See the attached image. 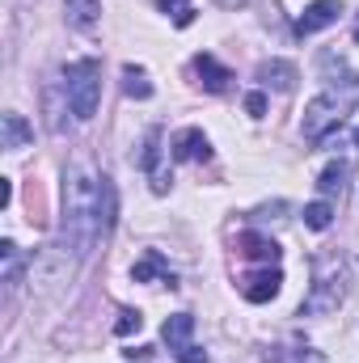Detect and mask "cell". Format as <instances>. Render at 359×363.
I'll return each mask as SVG.
<instances>
[{"mask_svg":"<svg viewBox=\"0 0 359 363\" xmlns=\"http://www.w3.org/2000/svg\"><path fill=\"white\" fill-rule=\"evenodd\" d=\"M194 72H199V85L207 93H224L233 81V72L224 64H216V55H194Z\"/></svg>","mask_w":359,"mask_h":363,"instance_id":"9c48e42d","label":"cell"},{"mask_svg":"<svg viewBox=\"0 0 359 363\" xmlns=\"http://www.w3.org/2000/svg\"><path fill=\"white\" fill-rule=\"evenodd\" d=\"M258 81H263V85H275L279 93H292V85H296V68L283 64V60H267V64L258 68Z\"/></svg>","mask_w":359,"mask_h":363,"instance_id":"7c38bea8","label":"cell"},{"mask_svg":"<svg viewBox=\"0 0 359 363\" xmlns=\"http://www.w3.org/2000/svg\"><path fill=\"white\" fill-rule=\"evenodd\" d=\"M157 161H161V131H148V140H144V157H140V165L153 174V190H165V178H161V169H157Z\"/></svg>","mask_w":359,"mask_h":363,"instance_id":"2e32d148","label":"cell"},{"mask_svg":"<svg viewBox=\"0 0 359 363\" xmlns=\"http://www.w3.org/2000/svg\"><path fill=\"white\" fill-rule=\"evenodd\" d=\"M123 89H127V97H153V85H148V77H144V68H123Z\"/></svg>","mask_w":359,"mask_h":363,"instance_id":"ac0fdd59","label":"cell"},{"mask_svg":"<svg viewBox=\"0 0 359 363\" xmlns=\"http://www.w3.org/2000/svg\"><path fill=\"white\" fill-rule=\"evenodd\" d=\"M140 325H144L140 308H123V313H118V321H114V334H123V338H127V334H131V330H140Z\"/></svg>","mask_w":359,"mask_h":363,"instance_id":"ffe728a7","label":"cell"},{"mask_svg":"<svg viewBox=\"0 0 359 363\" xmlns=\"http://www.w3.org/2000/svg\"><path fill=\"white\" fill-rule=\"evenodd\" d=\"M174 161H211V144H207V135L199 127L182 131L174 140Z\"/></svg>","mask_w":359,"mask_h":363,"instance_id":"30bf717a","label":"cell"},{"mask_svg":"<svg viewBox=\"0 0 359 363\" xmlns=\"http://www.w3.org/2000/svg\"><path fill=\"white\" fill-rule=\"evenodd\" d=\"M114 224V186L106 178H89L85 169H68L64 178V241L77 254H89L93 241Z\"/></svg>","mask_w":359,"mask_h":363,"instance_id":"6da1fadb","label":"cell"},{"mask_svg":"<svg viewBox=\"0 0 359 363\" xmlns=\"http://www.w3.org/2000/svg\"><path fill=\"white\" fill-rule=\"evenodd\" d=\"M131 279H136V283H148V279H161V283H170V287L178 283V274L170 271V262H165V258H161L157 250H148V254H144V258H140V262L131 267Z\"/></svg>","mask_w":359,"mask_h":363,"instance_id":"8fae6325","label":"cell"},{"mask_svg":"<svg viewBox=\"0 0 359 363\" xmlns=\"http://www.w3.org/2000/svg\"><path fill=\"white\" fill-rule=\"evenodd\" d=\"M245 110H250L254 118H263V114H267V97H263V93H250V97H245Z\"/></svg>","mask_w":359,"mask_h":363,"instance_id":"7402d4cb","label":"cell"},{"mask_svg":"<svg viewBox=\"0 0 359 363\" xmlns=\"http://www.w3.org/2000/svg\"><path fill=\"white\" fill-rule=\"evenodd\" d=\"M347 296V274H343V262L338 258H321L317 262V283L309 291V300L300 304V313H334Z\"/></svg>","mask_w":359,"mask_h":363,"instance_id":"277c9868","label":"cell"},{"mask_svg":"<svg viewBox=\"0 0 359 363\" xmlns=\"http://www.w3.org/2000/svg\"><path fill=\"white\" fill-rule=\"evenodd\" d=\"M267 363H326V355L313 347H270Z\"/></svg>","mask_w":359,"mask_h":363,"instance_id":"9a60e30c","label":"cell"},{"mask_svg":"<svg viewBox=\"0 0 359 363\" xmlns=\"http://www.w3.org/2000/svg\"><path fill=\"white\" fill-rule=\"evenodd\" d=\"M237 254L250 258V262L275 267V262H279V241H275V237H263V233H241V237H237Z\"/></svg>","mask_w":359,"mask_h":363,"instance_id":"ba28073f","label":"cell"},{"mask_svg":"<svg viewBox=\"0 0 359 363\" xmlns=\"http://www.w3.org/2000/svg\"><path fill=\"white\" fill-rule=\"evenodd\" d=\"M30 135H34V131L26 127V118H21V114H4V148H21Z\"/></svg>","mask_w":359,"mask_h":363,"instance_id":"e0dca14e","label":"cell"},{"mask_svg":"<svg viewBox=\"0 0 359 363\" xmlns=\"http://www.w3.org/2000/svg\"><path fill=\"white\" fill-rule=\"evenodd\" d=\"M161 334H165V342H170V351H174V359L178 363H207V355L190 342V334H194V317H190V313H174V317H165Z\"/></svg>","mask_w":359,"mask_h":363,"instance_id":"5b68a950","label":"cell"},{"mask_svg":"<svg viewBox=\"0 0 359 363\" xmlns=\"http://www.w3.org/2000/svg\"><path fill=\"white\" fill-rule=\"evenodd\" d=\"M0 258H4V283H17V245L4 241L0 245Z\"/></svg>","mask_w":359,"mask_h":363,"instance_id":"44dd1931","label":"cell"},{"mask_svg":"<svg viewBox=\"0 0 359 363\" xmlns=\"http://www.w3.org/2000/svg\"><path fill=\"white\" fill-rule=\"evenodd\" d=\"M64 13H68V26H77V30H93L97 17H101V4H97V0H68Z\"/></svg>","mask_w":359,"mask_h":363,"instance_id":"4fadbf2b","label":"cell"},{"mask_svg":"<svg viewBox=\"0 0 359 363\" xmlns=\"http://www.w3.org/2000/svg\"><path fill=\"white\" fill-rule=\"evenodd\" d=\"M338 17H343V0H313V4L296 17V34H300V38H309V34H317V30L334 26Z\"/></svg>","mask_w":359,"mask_h":363,"instance_id":"8992f818","label":"cell"},{"mask_svg":"<svg viewBox=\"0 0 359 363\" xmlns=\"http://www.w3.org/2000/svg\"><path fill=\"white\" fill-rule=\"evenodd\" d=\"M351 106H359V77H351L343 93H338L334 81H326V93H317V97L304 106V140H321L330 127H338V123L347 118Z\"/></svg>","mask_w":359,"mask_h":363,"instance_id":"7a4b0ae2","label":"cell"},{"mask_svg":"<svg viewBox=\"0 0 359 363\" xmlns=\"http://www.w3.org/2000/svg\"><path fill=\"white\" fill-rule=\"evenodd\" d=\"M123 355H127V359H153L157 351H153V347H131V351H123Z\"/></svg>","mask_w":359,"mask_h":363,"instance_id":"603a6c76","label":"cell"},{"mask_svg":"<svg viewBox=\"0 0 359 363\" xmlns=\"http://www.w3.org/2000/svg\"><path fill=\"white\" fill-rule=\"evenodd\" d=\"M347 174H351V165H347V161H334V165H326V169H321V178H317V190H321L326 199L343 194V190H347Z\"/></svg>","mask_w":359,"mask_h":363,"instance_id":"5bb4252c","label":"cell"},{"mask_svg":"<svg viewBox=\"0 0 359 363\" xmlns=\"http://www.w3.org/2000/svg\"><path fill=\"white\" fill-rule=\"evenodd\" d=\"M279 287H283V271H279V267H267V271H254L241 283V296H245L250 304H267V300L279 296Z\"/></svg>","mask_w":359,"mask_h":363,"instance_id":"52a82bcc","label":"cell"},{"mask_svg":"<svg viewBox=\"0 0 359 363\" xmlns=\"http://www.w3.org/2000/svg\"><path fill=\"white\" fill-rule=\"evenodd\" d=\"M304 224H309L313 233H326V228L334 224V207H330V203H309V207H304Z\"/></svg>","mask_w":359,"mask_h":363,"instance_id":"d6986e66","label":"cell"},{"mask_svg":"<svg viewBox=\"0 0 359 363\" xmlns=\"http://www.w3.org/2000/svg\"><path fill=\"white\" fill-rule=\"evenodd\" d=\"M355 148H359V127H355Z\"/></svg>","mask_w":359,"mask_h":363,"instance_id":"cb8c5ba5","label":"cell"},{"mask_svg":"<svg viewBox=\"0 0 359 363\" xmlns=\"http://www.w3.org/2000/svg\"><path fill=\"white\" fill-rule=\"evenodd\" d=\"M355 43H359V21H355Z\"/></svg>","mask_w":359,"mask_h":363,"instance_id":"d4e9b609","label":"cell"},{"mask_svg":"<svg viewBox=\"0 0 359 363\" xmlns=\"http://www.w3.org/2000/svg\"><path fill=\"white\" fill-rule=\"evenodd\" d=\"M64 93H68V106L81 123H89L97 114V101H101V64L97 60H77L64 68Z\"/></svg>","mask_w":359,"mask_h":363,"instance_id":"3957f363","label":"cell"}]
</instances>
